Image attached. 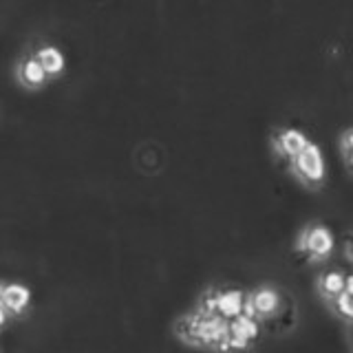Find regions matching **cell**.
<instances>
[{"mask_svg":"<svg viewBox=\"0 0 353 353\" xmlns=\"http://www.w3.org/2000/svg\"><path fill=\"white\" fill-rule=\"evenodd\" d=\"M309 141V135L298 126L292 124H281L272 130L270 135V143H272V150L279 154L283 159H292L294 154L301 152Z\"/></svg>","mask_w":353,"mask_h":353,"instance_id":"obj_6","label":"cell"},{"mask_svg":"<svg viewBox=\"0 0 353 353\" xmlns=\"http://www.w3.org/2000/svg\"><path fill=\"white\" fill-rule=\"evenodd\" d=\"M3 287H5V281L0 279V296H3Z\"/></svg>","mask_w":353,"mask_h":353,"instance_id":"obj_15","label":"cell"},{"mask_svg":"<svg viewBox=\"0 0 353 353\" xmlns=\"http://www.w3.org/2000/svg\"><path fill=\"white\" fill-rule=\"evenodd\" d=\"M283 292L279 285L270 281H263L248 290V301H245V316L256 318L259 323H265L274 316L283 312Z\"/></svg>","mask_w":353,"mask_h":353,"instance_id":"obj_5","label":"cell"},{"mask_svg":"<svg viewBox=\"0 0 353 353\" xmlns=\"http://www.w3.org/2000/svg\"><path fill=\"white\" fill-rule=\"evenodd\" d=\"M287 165H290L292 174L301 181L309 190H320L327 181V159L323 146L318 141L309 139L307 146L294 154L292 159H287Z\"/></svg>","mask_w":353,"mask_h":353,"instance_id":"obj_4","label":"cell"},{"mask_svg":"<svg viewBox=\"0 0 353 353\" xmlns=\"http://www.w3.org/2000/svg\"><path fill=\"white\" fill-rule=\"evenodd\" d=\"M31 53L36 55V60L40 62L44 73L49 75V80H53V77H60L66 71V55L55 42L38 40L36 44H33Z\"/></svg>","mask_w":353,"mask_h":353,"instance_id":"obj_8","label":"cell"},{"mask_svg":"<svg viewBox=\"0 0 353 353\" xmlns=\"http://www.w3.org/2000/svg\"><path fill=\"white\" fill-rule=\"evenodd\" d=\"M0 305H3L9 316H22L31 307V290L29 285L20 281H5L3 296H0Z\"/></svg>","mask_w":353,"mask_h":353,"instance_id":"obj_10","label":"cell"},{"mask_svg":"<svg viewBox=\"0 0 353 353\" xmlns=\"http://www.w3.org/2000/svg\"><path fill=\"white\" fill-rule=\"evenodd\" d=\"M9 320H11L9 312H7V309H5L3 305H0V331H3V329L9 325Z\"/></svg>","mask_w":353,"mask_h":353,"instance_id":"obj_14","label":"cell"},{"mask_svg":"<svg viewBox=\"0 0 353 353\" xmlns=\"http://www.w3.org/2000/svg\"><path fill=\"white\" fill-rule=\"evenodd\" d=\"M0 353H3V349H0Z\"/></svg>","mask_w":353,"mask_h":353,"instance_id":"obj_16","label":"cell"},{"mask_svg":"<svg viewBox=\"0 0 353 353\" xmlns=\"http://www.w3.org/2000/svg\"><path fill=\"white\" fill-rule=\"evenodd\" d=\"M325 305H327L338 318L345 320V323H351V318H353V287H347V290H342L338 296H334V298H331V301H327Z\"/></svg>","mask_w":353,"mask_h":353,"instance_id":"obj_12","label":"cell"},{"mask_svg":"<svg viewBox=\"0 0 353 353\" xmlns=\"http://www.w3.org/2000/svg\"><path fill=\"white\" fill-rule=\"evenodd\" d=\"M248 290L239 285H210L199 294L196 309L208 316H216L221 320H232L245 312Z\"/></svg>","mask_w":353,"mask_h":353,"instance_id":"obj_2","label":"cell"},{"mask_svg":"<svg viewBox=\"0 0 353 353\" xmlns=\"http://www.w3.org/2000/svg\"><path fill=\"white\" fill-rule=\"evenodd\" d=\"M16 80L20 86L36 91V88H42L49 82V75L44 73L40 62L36 60V55H33L31 51H25L16 62Z\"/></svg>","mask_w":353,"mask_h":353,"instance_id":"obj_9","label":"cell"},{"mask_svg":"<svg viewBox=\"0 0 353 353\" xmlns=\"http://www.w3.org/2000/svg\"><path fill=\"white\" fill-rule=\"evenodd\" d=\"M261 325L263 323H259L256 318L241 314L236 318L228 320V336L239 340V342H243V345L252 347L254 342L259 340V336H261Z\"/></svg>","mask_w":353,"mask_h":353,"instance_id":"obj_11","label":"cell"},{"mask_svg":"<svg viewBox=\"0 0 353 353\" xmlns=\"http://www.w3.org/2000/svg\"><path fill=\"white\" fill-rule=\"evenodd\" d=\"M225 331H228V320H221L216 316H208L203 312H199L196 307L192 312L179 316L174 323L176 338L188 342V345H192V347H201V349H210V351L219 345V340L225 336Z\"/></svg>","mask_w":353,"mask_h":353,"instance_id":"obj_1","label":"cell"},{"mask_svg":"<svg viewBox=\"0 0 353 353\" xmlns=\"http://www.w3.org/2000/svg\"><path fill=\"white\" fill-rule=\"evenodd\" d=\"M347 287H353V276L347 270H342L340 265H325L316 276V290L325 303Z\"/></svg>","mask_w":353,"mask_h":353,"instance_id":"obj_7","label":"cell"},{"mask_svg":"<svg viewBox=\"0 0 353 353\" xmlns=\"http://www.w3.org/2000/svg\"><path fill=\"white\" fill-rule=\"evenodd\" d=\"M296 250L312 263H325L336 252V234L323 219H312L298 230Z\"/></svg>","mask_w":353,"mask_h":353,"instance_id":"obj_3","label":"cell"},{"mask_svg":"<svg viewBox=\"0 0 353 353\" xmlns=\"http://www.w3.org/2000/svg\"><path fill=\"white\" fill-rule=\"evenodd\" d=\"M351 146H353V128L351 126L340 128V132H338V148H340L342 161H345L347 168H351Z\"/></svg>","mask_w":353,"mask_h":353,"instance_id":"obj_13","label":"cell"}]
</instances>
